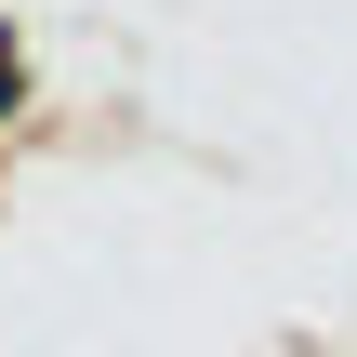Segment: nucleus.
<instances>
[{
	"label": "nucleus",
	"mask_w": 357,
	"mask_h": 357,
	"mask_svg": "<svg viewBox=\"0 0 357 357\" xmlns=\"http://www.w3.org/2000/svg\"><path fill=\"white\" fill-rule=\"evenodd\" d=\"M0 106H13V40H0Z\"/></svg>",
	"instance_id": "f257e3e1"
}]
</instances>
